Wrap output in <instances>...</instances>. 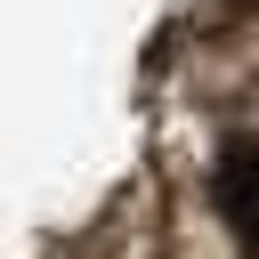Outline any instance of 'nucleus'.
<instances>
[{"label":"nucleus","instance_id":"obj_1","mask_svg":"<svg viewBox=\"0 0 259 259\" xmlns=\"http://www.w3.org/2000/svg\"><path fill=\"white\" fill-rule=\"evenodd\" d=\"M210 194H219V219L235 227V243L259 259V138H235L210 170Z\"/></svg>","mask_w":259,"mask_h":259}]
</instances>
